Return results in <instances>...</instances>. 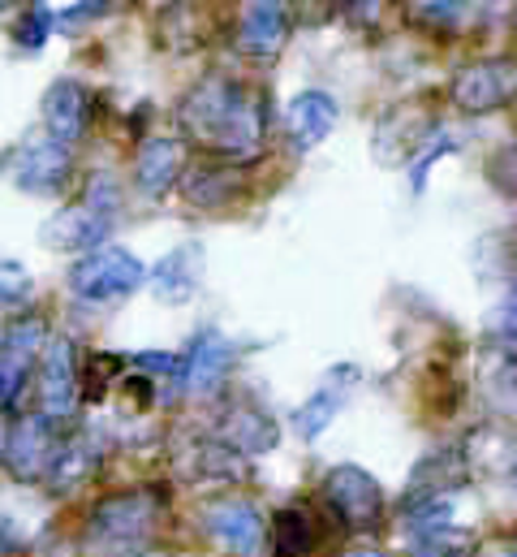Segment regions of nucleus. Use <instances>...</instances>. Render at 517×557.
I'll return each mask as SVG.
<instances>
[{"instance_id":"nucleus-29","label":"nucleus","mask_w":517,"mask_h":557,"mask_svg":"<svg viewBox=\"0 0 517 557\" xmlns=\"http://www.w3.org/2000/svg\"><path fill=\"white\" fill-rule=\"evenodd\" d=\"M496 337L517 346V264H514V281H509V294H505V302L496 311Z\"/></svg>"},{"instance_id":"nucleus-17","label":"nucleus","mask_w":517,"mask_h":557,"mask_svg":"<svg viewBox=\"0 0 517 557\" xmlns=\"http://www.w3.org/2000/svg\"><path fill=\"white\" fill-rule=\"evenodd\" d=\"M220 441L238 454H267L276 441H280V428L276 419L267 416L255 403H234L225 416H220Z\"/></svg>"},{"instance_id":"nucleus-2","label":"nucleus","mask_w":517,"mask_h":557,"mask_svg":"<svg viewBox=\"0 0 517 557\" xmlns=\"http://www.w3.org/2000/svg\"><path fill=\"white\" fill-rule=\"evenodd\" d=\"M160 528V502L147 493H122L91 510L83 557H142Z\"/></svg>"},{"instance_id":"nucleus-30","label":"nucleus","mask_w":517,"mask_h":557,"mask_svg":"<svg viewBox=\"0 0 517 557\" xmlns=\"http://www.w3.org/2000/svg\"><path fill=\"white\" fill-rule=\"evenodd\" d=\"M414 13H418V17H431V22H457L462 4H418Z\"/></svg>"},{"instance_id":"nucleus-26","label":"nucleus","mask_w":517,"mask_h":557,"mask_svg":"<svg viewBox=\"0 0 517 557\" xmlns=\"http://www.w3.org/2000/svg\"><path fill=\"white\" fill-rule=\"evenodd\" d=\"M83 203H87V208H96V212H104V216H117V212H122V190H117V182H113V177L96 173V177L87 182Z\"/></svg>"},{"instance_id":"nucleus-22","label":"nucleus","mask_w":517,"mask_h":557,"mask_svg":"<svg viewBox=\"0 0 517 557\" xmlns=\"http://www.w3.org/2000/svg\"><path fill=\"white\" fill-rule=\"evenodd\" d=\"M315 549V523L306 510L289 506L272 519V554L276 557H306Z\"/></svg>"},{"instance_id":"nucleus-20","label":"nucleus","mask_w":517,"mask_h":557,"mask_svg":"<svg viewBox=\"0 0 517 557\" xmlns=\"http://www.w3.org/2000/svg\"><path fill=\"white\" fill-rule=\"evenodd\" d=\"M199 277H203V247L199 243H186L177 251H168L160 264H155V298L160 302H190L194 289H199Z\"/></svg>"},{"instance_id":"nucleus-34","label":"nucleus","mask_w":517,"mask_h":557,"mask_svg":"<svg viewBox=\"0 0 517 557\" xmlns=\"http://www.w3.org/2000/svg\"><path fill=\"white\" fill-rule=\"evenodd\" d=\"M509 557H517V545H514V554H509Z\"/></svg>"},{"instance_id":"nucleus-5","label":"nucleus","mask_w":517,"mask_h":557,"mask_svg":"<svg viewBox=\"0 0 517 557\" xmlns=\"http://www.w3.org/2000/svg\"><path fill=\"white\" fill-rule=\"evenodd\" d=\"M449 96L462 113H496L517 96V61L509 57H483L453 74Z\"/></svg>"},{"instance_id":"nucleus-16","label":"nucleus","mask_w":517,"mask_h":557,"mask_svg":"<svg viewBox=\"0 0 517 557\" xmlns=\"http://www.w3.org/2000/svg\"><path fill=\"white\" fill-rule=\"evenodd\" d=\"M109 225H113V216L78 203V208H65L48 221L43 243L56 251H100V243L109 238Z\"/></svg>"},{"instance_id":"nucleus-11","label":"nucleus","mask_w":517,"mask_h":557,"mask_svg":"<svg viewBox=\"0 0 517 557\" xmlns=\"http://www.w3.org/2000/svg\"><path fill=\"white\" fill-rule=\"evenodd\" d=\"M358 381V368H350V363H341V368H332L328 372V381L289 416V428L302 436V441H315L332 419H337V411L345 407V398H350V385Z\"/></svg>"},{"instance_id":"nucleus-28","label":"nucleus","mask_w":517,"mask_h":557,"mask_svg":"<svg viewBox=\"0 0 517 557\" xmlns=\"http://www.w3.org/2000/svg\"><path fill=\"white\" fill-rule=\"evenodd\" d=\"M138 372H155V376H181L186 372V359L181 355H164V350H142L134 355Z\"/></svg>"},{"instance_id":"nucleus-8","label":"nucleus","mask_w":517,"mask_h":557,"mask_svg":"<svg viewBox=\"0 0 517 557\" xmlns=\"http://www.w3.org/2000/svg\"><path fill=\"white\" fill-rule=\"evenodd\" d=\"M78 368H74V342L70 337H52L39 355V416L61 423L74 416L78 403Z\"/></svg>"},{"instance_id":"nucleus-13","label":"nucleus","mask_w":517,"mask_h":557,"mask_svg":"<svg viewBox=\"0 0 517 557\" xmlns=\"http://www.w3.org/2000/svg\"><path fill=\"white\" fill-rule=\"evenodd\" d=\"M87 122H91V96H87V87L74 83V78L52 83L48 96H43V126H48L52 143H65L70 147L74 139H83Z\"/></svg>"},{"instance_id":"nucleus-6","label":"nucleus","mask_w":517,"mask_h":557,"mask_svg":"<svg viewBox=\"0 0 517 557\" xmlns=\"http://www.w3.org/2000/svg\"><path fill=\"white\" fill-rule=\"evenodd\" d=\"M61 449H65V441H61L56 423L43 416H30V419H22L17 428H9L0 454H4V467H9L17 480H39V475H52Z\"/></svg>"},{"instance_id":"nucleus-12","label":"nucleus","mask_w":517,"mask_h":557,"mask_svg":"<svg viewBox=\"0 0 517 557\" xmlns=\"http://www.w3.org/2000/svg\"><path fill=\"white\" fill-rule=\"evenodd\" d=\"M181 359H186V372H181L186 389L190 394H212L225 381V372L234 368V342L220 329H203Z\"/></svg>"},{"instance_id":"nucleus-23","label":"nucleus","mask_w":517,"mask_h":557,"mask_svg":"<svg viewBox=\"0 0 517 557\" xmlns=\"http://www.w3.org/2000/svg\"><path fill=\"white\" fill-rule=\"evenodd\" d=\"M475 536L453 523H431L414 532V554L409 557H475Z\"/></svg>"},{"instance_id":"nucleus-14","label":"nucleus","mask_w":517,"mask_h":557,"mask_svg":"<svg viewBox=\"0 0 517 557\" xmlns=\"http://www.w3.org/2000/svg\"><path fill=\"white\" fill-rule=\"evenodd\" d=\"M337 126V100L328 91H302L285 104V135L298 151H311L332 135Z\"/></svg>"},{"instance_id":"nucleus-10","label":"nucleus","mask_w":517,"mask_h":557,"mask_svg":"<svg viewBox=\"0 0 517 557\" xmlns=\"http://www.w3.org/2000/svg\"><path fill=\"white\" fill-rule=\"evenodd\" d=\"M203 528H207V536H212L216 545H225L229 554H238V557H255L258 549H263V536H267L258 510L251 502H242V497L207 506V510H203Z\"/></svg>"},{"instance_id":"nucleus-4","label":"nucleus","mask_w":517,"mask_h":557,"mask_svg":"<svg viewBox=\"0 0 517 557\" xmlns=\"http://www.w3.org/2000/svg\"><path fill=\"white\" fill-rule=\"evenodd\" d=\"M324 502L350 532H380L384 523V488L358 462H341L324 475Z\"/></svg>"},{"instance_id":"nucleus-25","label":"nucleus","mask_w":517,"mask_h":557,"mask_svg":"<svg viewBox=\"0 0 517 557\" xmlns=\"http://www.w3.org/2000/svg\"><path fill=\"white\" fill-rule=\"evenodd\" d=\"M48 30H52V9L35 4V9H26V13L17 17V26H13V39H17V48H26V52H39V48H43V39H48Z\"/></svg>"},{"instance_id":"nucleus-15","label":"nucleus","mask_w":517,"mask_h":557,"mask_svg":"<svg viewBox=\"0 0 517 557\" xmlns=\"http://www.w3.org/2000/svg\"><path fill=\"white\" fill-rule=\"evenodd\" d=\"M70 169H74V156L65 143H35L17 156V186L30 190V195H52L70 182Z\"/></svg>"},{"instance_id":"nucleus-3","label":"nucleus","mask_w":517,"mask_h":557,"mask_svg":"<svg viewBox=\"0 0 517 557\" xmlns=\"http://www.w3.org/2000/svg\"><path fill=\"white\" fill-rule=\"evenodd\" d=\"M142 281H147V269H142L138 256H129L126 247H100V251L83 256V260L70 269V289H74V298L96 302V307L122 302L134 289H142Z\"/></svg>"},{"instance_id":"nucleus-1","label":"nucleus","mask_w":517,"mask_h":557,"mask_svg":"<svg viewBox=\"0 0 517 557\" xmlns=\"http://www.w3.org/2000/svg\"><path fill=\"white\" fill-rule=\"evenodd\" d=\"M181 122L203 147H212L216 156H258L263 135H267V109L251 87L234 83V78H203L186 104H181Z\"/></svg>"},{"instance_id":"nucleus-19","label":"nucleus","mask_w":517,"mask_h":557,"mask_svg":"<svg viewBox=\"0 0 517 557\" xmlns=\"http://www.w3.org/2000/svg\"><path fill=\"white\" fill-rule=\"evenodd\" d=\"M289 39V9L285 4H272V0H258L242 9V30H238V44L242 52L251 57H276Z\"/></svg>"},{"instance_id":"nucleus-24","label":"nucleus","mask_w":517,"mask_h":557,"mask_svg":"<svg viewBox=\"0 0 517 557\" xmlns=\"http://www.w3.org/2000/svg\"><path fill=\"white\" fill-rule=\"evenodd\" d=\"M35 298V281L30 273L17 264V260H4L0 256V311H17Z\"/></svg>"},{"instance_id":"nucleus-7","label":"nucleus","mask_w":517,"mask_h":557,"mask_svg":"<svg viewBox=\"0 0 517 557\" xmlns=\"http://www.w3.org/2000/svg\"><path fill=\"white\" fill-rule=\"evenodd\" d=\"M470 480V458L462 449H436L427 454L414 475H409V488H405V515H423V510H436L453 497V488H462Z\"/></svg>"},{"instance_id":"nucleus-32","label":"nucleus","mask_w":517,"mask_h":557,"mask_svg":"<svg viewBox=\"0 0 517 557\" xmlns=\"http://www.w3.org/2000/svg\"><path fill=\"white\" fill-rule=\"evenodd\" d=\"M345 557H388L384 549H371V545H363V549H350Z\"/></svg>"},{"instance_id":"nucleus-18","label":"nucleus","mask_w":517,"mask_h":557,"mask_svg":"<svg viewBox=\"0 0 517 557\" xmlns=\"http://www.w3.org/2000/svg\"><path fill=\"white\" fill-rule=\"evenodd\" d=\"M181 160H186V147L177 139H147L138 147V160H134V182L142 195L160 199L177 186V173H181Z\"/></svg>"},{"instance_id":"nucleus-9","label":"nucleus","mask_w":517,"mask_h":557,"mask_svg":"<svg viewBox=\"0 0 517 557\" xmlns=\"http://www.w3.org/2000/svg\"><path fill=\"white\" fill-rule=\"evenodd\" d=\"M43 346V320H17L0 342V407H13L35 372Z\"/></svg>"},{"instance_id":"nucleus-31","label":"nucleus","mask_w":517,"mask_h":557,"mask_svg":"<svg viewBox=\"0 0 517 557\" xmlns=\"http://www.w3.org/2000/svg\"><path fill=\"white\" fill-rule=\"evenodd\" d=\"M9 545H13V532H9V523L0 519V557L9 554Z\"/></svg>"},{"instance_id":"nucleus-33","label":"nucleus","mask_w":517,"mask_h":557,"mask_svg":"<svg viewBox=\"0 0 517 557\" xmlns=\"http://www.w3.org/2000/svg\"><path fill=\"white\" fill-rule=\"evenodd\" d=\"M514 493H517V467H514Z\"/></svg>"},{"instance_id":"nucleus-27","label":"nucleus","mask_w":517,"mask_h":557,"mask_svg":"<svg viewBox=\"0 0 517 557\" xmlns=\"http://www.w3.org/2000/svg\"><path fill=\"white\" fill-rule=\"evenodd\" d=\"M453 147H457V143L449 139V135H436V139H431L427 147H423V151H418V160L409 164V182H414V190H423V186H427V173H431V164H436V160H444Z\"/></svg>"},{"instance_id":"nucleus-21","label":"nucleus","mask_w":517,"mask_h":557,"mask_svg":"<svg viewBox=\"0 0 517 557\" xmlns=\"http://www.w3.org/2000/svg\"><path fill=\"white\" fill-rule=\"evenodd\" d=\"M242 186H247V177L234 164H220V160L216 164H199V169H190L181 177V195L194 208H225V203H234L242 195Z\"/></svg>"}]
</instances>
